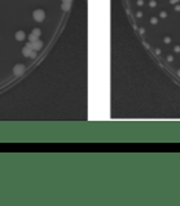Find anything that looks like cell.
Segmentation results:
<instances>
[{
    "mask_svg": "<svg viewBox=\"0 0 180 206\" xmlns=\"http://www.w3.org/2000/svg\"><path fill=\"white\" fill-rule=\"evenodd\" d=\"M37 37H39L37 34L32 33V34H30V36H29V41H30V43H33V41H36V40H37Z\"/></svg>",
    "mask_w": 180,
    "mask_h": 206,
    "instance_id": "8992f818",
    "label": "cell"
},
{
    "mask_svg": "<svg viewBox=\"0 0 180 206\" xmlns=\"http://www.w3.org/2000/svg\"><path fill=\"white\" fill-rule=\"evenodd\" d=\"M15 39H17L18 41L23 40V39H25V33H23L22 30H19V32H17V33H15Z\"/></svg>",
    "mask_w": 180,
    "mask_h": 206,
    "instance_id": "277c9868",
    "label": "cell"
},
{
    "mask_svg": "<svg viewBox=\"0 0 180 206\" xmlns=\"http://www.w3.org/2000/svg\"><path fill=\"white\" fill-rule=\"evenodd\" d=\"M43 47V43L40 40H36V41H33L32 43V50H34V51H37V50H40Z\"/></svg>",
    "mask_w": 180,
    "mask_h": 206,
    "instance_id": "3957f363",
    "label": "cell"
},
{
    "mask_svg": "<svg viewBox=\"0 0 180 206\" xmlns=\"http://www.w3.org/2000/svg\"><path fill=\"white\" fill-rule=\"evenodd\" d=\"M69 7H70V4H69V3H63V6H62L63 10H68Z\"/></svg>",
    "mask_w": 180,
    "mask_h": 206,
    "instance_id": "52a82bcc",
    "label": "cell"
},
{
    "mask_svg": "<svg viewBox=\"0 0 180 206\" xmlns=\"http://www.w3.org/2000/svg\"><path fill=\"white\" fill-rule=\"evenodd\" d=\"M32 51H33L32 48H29V47H25V48L22 50V54L25 55V57H30V54H32Z\"/></svg>",
    "mask_w": 180,
    "mask_h": 206,
    "instance_id": "5b68a950",
    "label": "cell"
},
{
    "mask_svg": "<svg viewBox=\"0 0 180 206\" xmlns=\"http://www.w3.org/2000/svg\"><path fill=\"white\" fill-rule=\"evenodd\" d=\"M32 33H34V34H37V36H40V33H41V32H40V29H34Z\"/></svg>",
    "mask_w": 180,
    "mask_h": 206,
    "instance_id": "ba28073f",
    "label": "cell"
},
{
    "mask_svg": "<svg viewBox=\"0 0 180 206\" xmlns=\"http://www.w3.org/2000/svg\"><path fill=\"white\" fill-rule=\"evenodd\" d=\"M25 72V66L23 65H15L14 66V70H12V73L15 76H21Z\"/></svg>",
    "mask_w": 180,
    "mask_h": 206,
    "instance_id": "7a4b0ae2",
    "label": "cell"
},
{
    "mask_svg": "<svg viewBox=\"0 0 180 206\" xmlns=\"http://www.w3.org/2000/svg\"><path fill=\"white\" fill-rule=\"evenodd\" d=\"M44 17H45V14H44V11H41V10H36V11L33 12V18L37 22H41V21L44 19Z\"/></svg>",
    "mask_w": 180,
    "mask_h": 206,
    "instance_id": "6da1fadb",
    "label": "cell"
},
{
    "mask_svg": "<svg viewBox=\"0 0 180 206\" xmlns=\"http://www.w3.org/2000/svg\"><path fill=\"white\" fill-rule=\"evenodd\" d=\"M63 1H66V3H69V1H70V0H63Z\"/></svg>",
    "mask_w": 180,
    "mask_h": 206,
    "instance_id": "9c48e42d",
    "label": "cell"
}]
</instances>
